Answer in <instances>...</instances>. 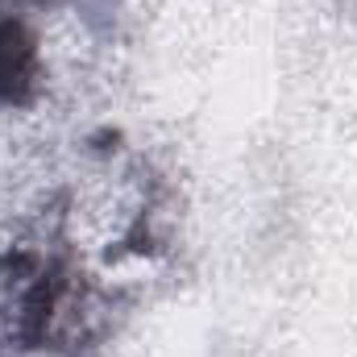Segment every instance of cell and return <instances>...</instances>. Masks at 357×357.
Masks as SVG:
<instances>
[{"label": "cell", "instance_id": "cell-1", "mask_svg": "<svg viewBox=\"0 0 357 357\" xmlns=\"http://www.w3.org/2000/svg\"><path fill=\"white\" fill-rule=\"evenodd\" d=\"M38 88V42L21 17L0 13V104H25Z\"/></svg>", "mask_w": 357, "mask_h": 357}]
</instances>
